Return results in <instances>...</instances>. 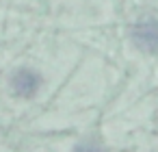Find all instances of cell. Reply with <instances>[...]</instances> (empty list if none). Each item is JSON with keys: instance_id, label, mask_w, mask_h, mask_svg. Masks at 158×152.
<instances>
[{"instance_id": "1", "label": "cell", "mask_w": 158, "mask_h": 152, "mask_svg": "<svg viewBox=\"0 0 158 152\" xmlns=\"http://www.w3.org/2000/svg\"><path fill=\"white\" fill-rule=\"evenodd\" d=\"M37 87H39V76H37L33 70L22 67V70H18V72L13 74V78H11V89H13V93L20 96V98H31V96H35Z\"/></svg>"}, {"instance_id": "2", "label": "cell", "mask_w": 158, "mask_h": 152, "mask_svg": "<svg viewBox=\"0 0 158 152\" xmlns=\"http://www.w3.org/2000/svg\"><path fill=\"white\" fill-rule=\"evenodd\" d=\"M134 41L145 52H158V22L149 20L134 28Z\"/></svg>"}, {"instance_id": "3", "label": "cell", "mask_w": 158, "mask_h": 152, "mask_svg": "<svg viewBox=\"0 0 158 152\" xmlns=\"http://www.w3.org/2000/svg\"><path fill=\"white\" fill-rule=\"evenodd\" d=\"M87 152H98V150H87Z\"/></svg>"}]
</instances>
